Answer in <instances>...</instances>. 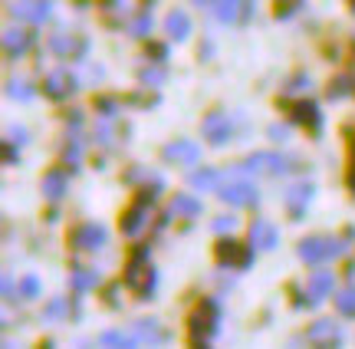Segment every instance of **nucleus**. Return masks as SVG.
Returning a JSON list of instances; mask_svg holds the SVG:
<instances>
[{"mask_svg":"<svg viewBox=\"0 0 355 349\" xmlns=\"http://www.w3.org/2000/svg\"><path fill=\"white\" fill-rule=\"evenodd\" d=\"M217 330H220V307H217V300H201L198 310L191 313L188 320L191 346H211Z\"/></svg>","mask_w":355,"mask_h":349,"instance_id":"nucleus-1","label":"nucleus"},{"mask_svg":"<svg viewBox=\"0 0 355 349\" xmlns=\"http://www.w3.org/2000/svg\"><path fill=\"white\" fill-rule=\"evenodd\" d=\"M155 280H158V273H155L152 260H148V247H135L132 257H128V267H125V287L135 290V293L145 300V297H152Z\"/></svg>","mask_w":355,"mask_h":349,"instance_id":"nucleus-2","label":"nucleus"},{"mask_svg":"<svg viewBox=\"0 0 355 349\" xmlns=\"http://www.w3.org/2000/svg\"><path fill=\"white\" fill-rule=\"evenodd\" d=\"M296 169L293 158H283L277 152H254L243 165H234L227 169V175H286V171Z\"/></svg>","mask_w":355,"mask_h":349,"instance_id":"nucleus-3","label":"nucleus"},{"mask_svg":"<svg viewBox=\"0 0 355 349\" xmlns=\"http://www.w3.org/2000/svg\"><path fill=\"white\" fill-rule=\"evenodd\" d=\"M345 247H349V241H339V237H306V241H300L296 250L306 264H326L332 257H343Z\"/></svg>","mask_w":355,"mask_h":349,"instance_id":"nucleus-4","label":"nucleus"},{"mask_svg":"<svg viewBox=\"0 0 355 349\" xmlns=\"http://www.w3.org/2000/svg\"><path fill=\"white\" fill-rule=\"evenodd\" d=\"M162 194V188H152V191H141L132 205L125 207V214H122V234H139L141 231V224L148 221V211H152V201Z\"/></svg>","mask_w":355,"mask_h":349,"instance_id":"nucleus-5","label":"nucleus"},{"mask_svg":"<svg viewBox=\"0 0 355 349\" xmlns=\"http://www.w3.org/2000/svg\"><path fill=\"white\" fill-rule=\"evenodd\" d=\"M254 250L257 247L247 241H234V237H224V241H217V260L220 264H227V267H237V271H247L250 264H254Z\"/></svg>","mask_w":355,"mask_h":349,"instance_id":"nucleus-6","label":"nucleus"},{"mask_svg":"<svg viewBox=\"0 0 355 349\" xmlns=\"http://www.w3.org/2000/svg\"><path fill=\"white\" fill-rule=\"evenodd\" d=\"M46 46H50L53 56H63V60H83L86 56V37H79L73 30H56Z\"/></svg>","mask_w":355,"mask_h":349,"instance_id":"nucleus-7","label":"nucleus"},{"mask_svg":"<svg viewBox=\"0 0 355 349\" xmlns=\"http://www.w3.org/2000/svg\"><path fill=\"white\" fill-rule=\"evenodd\" d=\"M217 198L224 205H234V207H250L260 201V191L254 188V181H227L217 188Z\"/></svg>","mask_w":355,"mask_h":349,"instance_id":"nucleus-8","label":"nucleus"},{"mask_svg":"<svg viewBox=\"0 0 355 349\" xmlns=\"http://www.w3.org/2000/svg\"><path fill=\"white\" fill-rule=\"evenodd\" d=\"M313 194H316V188H313L309 181H296V185H290V188L283 191V205H286V214H290L293 221H303L306 207H309V201H313Z\"/></svg>","mask_w":355,"mask_h":349,"instance_id":"nucleus-9","label":"nucleus"},{"mask_svg":"<svg viewBox=\"0 0 355 349\" xmlns=\"http://www.w3.org/2000/svg\"><path fill=\"white\" fill-rule=\"evenodd\" d=\"M214 13L220 24H250V17H254V0H217L214 3Z\"/></svg>","mask_w":355,"mask_h":349,"instance_id":"nucleus-10","label":"nucleus"},{"mask_svg":"<svg viewBox=\"0 0 355 349\" xmlns=\"http://www.w3.org/2000/svg\"><path fill=\"white\" fill-rule=\"evenodd\" d=\"M201 132H204V139H207L211 145H227V139L234 135V126H230L227 112H220V109H211V112L204 116Z\"/></svg>","mask_w":355,"mask_h":349,"instance_id":"nucleus-11","label":"nucleus"},{"mask_svg":"<svg viewBox=\"0 0 355 349\" xmlns=\"http://www.w3.org/2000/svg\"><path fill=\"white\" fill-rule=\"evenodd\" d=\"M69 241H73V247H76V250H99V247L109 241V234H105V228H102V224L86 221V224L73 228Z\"/></svg>","mask_w":355,"mask_h":349,"instance_id":"nucleus-12","label":"nucleus"},{"mask_svg":"<svg viewBox=\"0 0 355 349\" xmlns=\"http://www.w3.org/2000/svg\"><path fill=\"white\" fill-rule=\"evenodd\" d=\"M165 162H178V165H198L201 162V145L191 142V139H175L162 148Z\"/></svg>","mask_w":355,"mask_h":349,"instance_id":"nucleus-13","label":"nucleus"},{"mask_svg":"<svg viewBox=\"0 0 355 349\" xmlns=\"http://www.w3.org/2000/svg\"><path fill=\"white\" fill-rule=\"evenodd\" d=\"M10 17L40 26L50 17V0H17V3H10Z\"/></svg>","mask_w":355,"mask_h":349,"instance_id":"nucleus-14","label":"nucleus"},{"mask_svg":"<svg viewBox=\"0 0 355 349\" xmlns=\"http://www.w3.org/2000/svg\"><path fill=\"white\" fill-rule=\"evenodd\" d=\"M79 79L69 73V69H56V73H50L46 76V83H43V92L50 96V99H69L73 92H76Z\"/></svg>","mask_w":355,"mask_h":349,"instance_id":"nucleus-15","label":"nucleus"},{"mask_svg":"<svg viewBox=\"0 0 355 349\" xmlns=\"http://www.w3.org/2000/svg\"><path fill=\"white\" fill-rule=\"evenodd\" d=\"M250 244H254L257 250H273V247L279 244L277 224H270L266 218H257L254 224H250Z\"/></svg>","mask_w":355,"mask_h":349,"instance_id":"nucleus-16","label":"nucleus"},{"mask_svg":"<svg viewBox=\"0 0 355 349\" xmlns=\"http://www.w3.org/2000/svg\"><path fill=\"white\" fill-rule=\"evenodd\" d=\"M306 339H309L313 346H332V343L343 339V330L332 323V320H316V323L306 330Z\"/></svg>","mask_w":355,"mask_h":349,"instance_id":"nucleus-17","label":"nucleus"},{"mask_svg":"<svg viewBox=\"0 0 355 349\" xmlns=\"http://www.w3.org/2000/svg\"><path fill=\"white\" fill-rule=\"evenodd\" d=\"M290 116H293V122L306 126L313 135H319V132H322V112H319L316 103H296L290 109Z\"/></svg>","mask_w":355,"mask_h":349,"instance_id":"nucleus-18","label":"nucleus"},{"mask_svg":"<svg viewBox=\"0 0 355 349\" xmlns=\"http://www.w3.org/2000/svg\"><path fill=\"white\" fill-rule=\"evenodd\" d=\"M30 43H33L30 30H17V26L3 30V50H7V56H10V60H20V56H26Z\"/></svg>","mask_w":355,"mask_h":349,"instance_id":"nucleus-19","label":"nucleus"},{"mask_svg":"<svg viewBox=\"0 0 355 349\" xmlns=\"http://www.w3.org/2000/svg\"><path fill=\"white\" fill-rule=\"evenodd\" d=\"M332 290H336V277H332V271H316L313 277H309V290H306L309 300H306V303H322Z\"/></svg>","mask_w":355,"mask_h":349,"instance_id":"nucleus-20","label":"nucleus"},{"mask_svg":"<svg viewBox=\"0 0 355 349\" xmlns=\"http://www.w3.org/2000/svg\"><path fill=\"white\" fill-rule=\"evenodd\" d=\"M198 214H204V207L194 194H175L168 201V218H198Z\"/></svg>","mask_w":355,"mask_h":349,"instance_id":"nucleus-21","label":"nucleus"},{"mask_svg":"<svg viewBox=\"0 0 355 349\" xmlns=\"http://www.w3.org/2000/svg\"><path fill=\"white\" fill-rule=\"evenodd\" d=\"M132 333L139 337L141 346H158V343H165L168 339V333L155 323V320H135V323H132Z\"/></svg>","mask_w":355,"mask_h":349,"instance_id":"nucleus-22","label":"nucleus"},{"mask_svg":"<svg viewBox=\"0 0 355 349\" xmlns=\"http://www.w3.org/2000/svg\"><path fill=\"white\" fill-rule=\"evenodd\" d=\"M165 30H168V37L175 40V43H184V40L191 37V17L184 10H168Z\"/></svg>","mask_w":355,"mask_h":349,"instance_id":"nucleus-23","label":"nucleus"},{"mask_svg":"<svg viewBox=\"0 0 355 349\" xmlns=\"http://www.w3.org/2000/svg\"><path fill=\"white\" fill-rule=\"evenodd\" d=\"M227 171H220V169H201V171H191V178L188 185L191 188H201V191H211V188H220V178H224Z\"/></svg>","mask_w":355,"mask_h":349,"instance_id":"nucleus-24","label":"nucleus"},{"mask_svg":"<svg viewBox=\"0 0 355 349\" xmlns=\"http://www.w3.org/2000/svg\"><path fill=\"white\" fill-rule=\"evenodd\" d=\"M40 188H43V198H50V201H60V198L66 194V188H69V181H66L63 171H46Z\"/></svg>","mask_w":355,"mask_h":349,"instance_id":"nucleus-25","label":"nucleus"},{"mask_svg":"<svg viewBox=\"0 0 355 349\" xmlns=\"http://www.w3.org/2000/svg\"><path fill=\"white\" fill-rule=\"evenodd\" d=\"M96 284H99V273L92 271V267H76V271L69 273V287H73L76 293H89Z\"/></svg>","mask_w":355,"mask_h":349,"instance_id":"nucleus-26","label":"nucleus"},{"mask_svg":"<svg viewBox=\"0 0 355 349\" xmlns=\"http://www.w3.org/2000/svg\"><path fill=\"white\" fill-rule=\"evenodd\" d=\"M99 343L102 346H141L139 337H135L132 330H125V333H122V330H105L99 337Z\"/></svg>","mask_w":355,"mask_h":349,"instance_id":"nucleus-27","label":"nucleus"},{"mask_svg":"<svg viewBox=\"0 0 355 349\" xmlns=\"http://www.w3.org/2000/svg\"><path fill=\"white\" fill-rule=\"evenodd\" d=\"M79 158H83V142H79V132H69V142L63 148V162L69 165V171L79 169Z\"/></svg>","mask_w":355,"mask_h":349,"instance_id":"nucleus-28","label":"nucleus"},{"mask_svg":"<svg viewBox=\"0 0 355 349\" xmlns=\"http://www.w3.org/2000/svg\"><path fill=\"white\" fill-rule=\"evenodd\" d=\"M128 37H139V40H145L148 37V33H152V13L148 10H141L139 17H132V20H128Z\"/></svg>","mask_w":355,"mask_h":349,"instance_id":"nucleus-29","label":"nucleus"},{"mask_svg":"<svg viewBox=\"0 0 355 349\" xmlns=\"http://www.w3.org/2000/svg\"><path fill=\"white\" fill-rule=\"evenodd\" d=\"M66 310H69V300H66V297H53L50 303L43 307V320H46V323H60V320L66 316Z\"/></svg>","mask_w":355,"mask_h":349,"instance_id":"nucleus-30","label":"nucleus"},{"mask_svg":"<svg viewBox=\"0 0 355 349\" xmlns=\"http://www.w3.org/2000/svg\"><path fill=\"white\" fill-rule=\"evenodd\" d=\"M33 86H30V79H10L7 83V96L10 99H20V103H26V99H33Z\"/></svg>","mask_w":355,"mask_h":349,"instance_id":"nucleus-31","label":"nucleus"},{"mask_svg":"<svg viewBox=\"0 0 355 349\" xmlns=\"http://www.w3.org/2000/svg\"><path fill=\"white\" fill-rule=\"evenodd\" d=\"M139 79H141V86H162V83H165V66H141L139 69Z\"/></svg>","mask_w":355,"mask_h":349,"instance_id":"nucleus-32","label":"nucleus"},{"mask_svg":"<svg viewBox=\"0 0 355 349\" xmlns=\"http://www.w3.org/2000/svg\"><path fill=\"white\" fill-rule=\"evenodd\" d=\"M336 310L343 316H355V287H345L336 293Z\"/></svg>","mask_w":355,"mask_h":349,"instance_id":"nucleus-33","label":"nucleus"},{"mask_svg":"<svg viewBox=\"0 0 355 349\" xmlns=\"http://www.w3.org/2000/svg\"><path fill=\"white\" fill-rule=\"evenodd\" d=\"M352 90H355V79L352 76H339L329 86V99H343V96H349Z\"/></svg>","mask_w":355,"mask_h":349,"instance_id":"nucleus-34","label":"nucleus"},{"mask_svg":"<svg viewBox=\"0 0 355 349\" xmlns=\"http://www.w3.org/2000/svg\"><path fill=\"white\" fill-rule=\"evenodd\" d=\"M20 297H24V300L40 297V280L33 277V273H26L24 280H20Z\"/></svg>","mask_w":355,"mask_h":349,"instance_id":"nucleus-35","label":"nucleus"},{"mask_svg":"<svg viewBox=\"0 0 355 349\" xmlns=\"http://www.w3.org/2000/svg\"><path fill=\"white\" fill-rule=\"evenodd\" d=\"M296 10H300V0H277L273 17H277V20H286V17H293Z\"/></svg>","mask_w":355,"mask_h":349,"instance_id":"nucleus-36","label":"nucleus"},{"mask_svg":"<svg viewBox=\"0 0 355 349\" xmlns=\"http://www.w3.org/2000/svg\"><path fill=\"white\" fill-rule=\"evenodd\" d=\"M211 228H214L217 234H224V231H234V228H237V218H234V214H227V218H214V224H211Z\"/></svg>","mask_w":355,"mask_h":349,"instance_id":"nucleus-37","label":"nucleus"},{"mask_svg":"<svg viewBox=\"0 0 355 349\" xmlns=\"http://www.w3.org/2000/svg\"><path fill=\"white\" fill-rule=\"evenodd\" d=\"M96 112L105 119H112L115 116V99H96Z\"/></svg>","mask_w":355,"mask_h":349,"instance_id":"nucleus-38","label":"nucleus"},{"mask_svg":"<svg viewBox=\"0 0 355 349\" xmlns=\"http://www.w3.org/2000/svg\"><path fill=\"white\" fill-rule=\"evenodd\" d=\"M300 90H309V76H303V73H300V76H293L290 83H286V92H300Z\"/></svg>","mask_w":355,"mask_h":349,"instance_id":"nucleus-39","label":"nucleus"},{"mask_svg":"<svg viewBox=\"0 0 355 349\" xmlns=\"http://www.w3.org/2000/svg\"><path fill=\"white\" fill-rule=\"evenodd\" d=\"M270 139H273V142H286V139H290V129H286V126H270Z\"/></svg>","mask_w":355,"mask_h":349,"instance_id":"nucleus-40","label":"nucleus"},{"mask_svg":"<svg viewBox=\"0 0 355 349\" xmlns=\"http://www.w3.org/2000/svg\"><path fill=\"white\" fill-rule=\"evenodd\" d=\"M148 50H152V60H155V63H165V60H168V50H165V46H158V43H152Z\"/></svg>","mask_w":355,"mask_h":349,"instance_id":"nucleus-41","label":"nucleus"},{"mask_svg":"<svg viewBox=\"0 0 355 349\" xmlns=\"http://www.w3.org/2000/svg\"><path fill=\"white\" fill-rule=\"evenodd\" d=\"M26 139H30V135H26L24 126H13V129H10V142H20V145H24Z\"/></svg>","mask_w":355,"mask_h":349,"instance_id":"nucleus-42","label":"nucleus"},{"mask_svg":"<svg viewBox=\"0 0 355 349\" xmlns=\"http://www.w3.org/2000/svg\"><path fill=\"white\" fill-rule=\"evenodd\" d=\"M3 158H7V165H17L20 158H17V152H13V142L3 145Z\"/></svg>","mask_w":355,"mask_h":349,"instance_id":"nucleus-43","label":"nucleus"},{"mask_svg":"<svg viewBox=\"0 0 355 349\" xmlns=\"http://www.w3.org/2000/svg\"><path fill=\"white\" fill-rule=\"evenodd\" d=\"M349 191L355 194V142H352V165H349Z\"/></svg>","mask_w":355,"mask_h":349,"instance_id":"nucleus-44","label":"nucleus"},{"mask_svg":"<svg viewBox=\"0 0 355 349\" xmlns=\"http://www.w3.org/2000/svg\"><path fill=\"white\" fill-rule=\"evenodd\" d=\"M3 297H7V300L13 297V280H10V277H3Z\"/></svg>","mask_w":355,"mask_h":349,"instance_id":"nucleus-45","label":"nucleus"},{"mask_svg":"<svg viewBox=\"0 0 355 349\" xmlns=\"http://www.w3.org/2000/svg\"><path fill=\"white\" fill-rule=\"evenodd\" d=\"M188 3H194V7H214L217 0H188Z\"/></svg>","mask_w":355,"mask_h":349,"instance_id":"nucleus-46","label":"nucleus"},{"mask_svg":"<svg viewBox=\"0 0 355 349\" xmlns=\"http://www.w3.org/2000/svg\"><path fill=\"white\" fill-rule=\"evenodd\" d=\"M352 10H355V0H352Z\"/></svg>","mask_w":355,"mask_h":349,"instance_id":"nucleus-47","label":"nucleus"}]
</instances>
